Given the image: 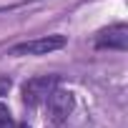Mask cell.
Masks as SVG:
<instances>
[{"label": "cell", "mask_w": 128, "mask_h": 128, "mask_svg": "<svg viewBox=\"0 0 128 128\" xmlns=\"http://www.w3.org/2000/svg\"><path fill=\"white\" fill-rule=\"evenodd\" d=\"M58 83H60V76H35V78L25 80V83H23V90H20L23 103H25L28 108L43 106L45 98L58 88Z\"/></svg>", "instance_id": "obj_1"}, {"label": "cell", "mask_w": 128, "mask_h": 128, "mask_svg": "<svg viewBox=\"0 0 128 128\" xmlns=\"http://www.w3.org/2000/svg\"><path fill=\"white\" fill-rule=\"evenodd\" d=\"M73 108H76V96L66 88H55L45 98V120L53 123V126H60V123L68 120Z\"/></svg>", "instance_id": "obj_2"}, {"label": "cell", "mask_w": 128, "mask_h": 128, "mask_svg": "<svg viewBox=\"0 0 128 128\" xmlns=\"http://www.w3.org/2000/svg\"><path fill=\"white\" fill-rule=\"evenodd\" d=\"M66 35H45V38H35V40H25L10 48V55H48L53 50L66 48Z\"/></svg>", "instance_id": "obj_3"}, {"label": "cell", "mask_w": 128, "mask_h": 128, "mask_svg": "<svg viewBox=\"0 0 128 128\" xmlns=\"http://www.w3.org/2000/svg\"><path fill=\"white\" fill-rule=\"evenodd\" d=\"M96 48L100 50H126L128 48V25L126 23H116L110 28H103L96 35Z\"/></svg>", "instance_id": "obj_4"}, {"label": "cell", "mask_w": 128, "mask_h": 128, "mask_svg": "<svg viewBox=\"0 0 128 128\" xmlns=\"http://www.w3.org/2000/svg\"><path fill=\"white\" fill-rule=\"evenodd\" d=\"M0 128H18L13 116H10V108L3 106V103H0Z\"/></svg>", "instance_id": "obj_5"}, {"label": "cell", "mask_w": 128, "mask_h": 128, "mask_svg": "<svg viewBox=\"0 0 128 128\" xmlns=\"http://www.w3.org/2000/svg\"><path fill=\"white\" fill-rule=\"evenodd\" d=\"M10 86H13V80L10 78H0V96H8V90H10Z\"/></svg>", "instance_id": "obj_6"}]
</instances>
